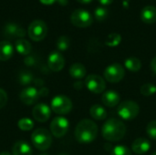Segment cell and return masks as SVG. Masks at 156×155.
<instances>
[{"mask_svg":"<svg viewBox=\"0 0 156 155\" xmlns=\"http://www.w3.org/2000/svg\"><path fill=\"white\" fill-rule=\"evenodd\" d=\"M24 63L27 67H33L37 64V58L33 55L29 54L28 56H26V58H24Z\"/></svg>","mask_w":156,"mask_h":155,"instance_id":"32","label":"cell"},{"mask_svg":"<svg viewBox=\"0 0 156 155\" xmlns=\"http://www.w3.org/2000/svg\"><path fill=\"white\" fill-rule=\"evenodd\" d=\"M70 21L75 26L84 28L92 24L93 18L89 11L85 9H76L70 16Z\"/></svg>","mask_w":156,"mask_h":155,"instance_id":"8","label":"cell"},{"mask_svg":"<svg viewBox=\"0 0 156 155\" xmlns=\"http://www.w3.org/2000/svg\"><path fill=\"white\" fill-rule=\"evenodd\" d=\"M85 86L92 93L100 94L105 91L106 83L105 79L97 74H90L85 79Z\"/></svg>","mask_w":156,"mask_h":155,"instance_id":"9","label":"cell"},{"mask_svg":"<svg viewBox=\"0 0 156 155\" xmlns=\"http://www.w3.org/2000/svg\"><path fill=\"white\" fill-rule=\"evenodd\" d=\"M34 83L37 85V86H39V87H41L42 85H43V80L42 79H36L35 80H34Z\"/></svg>","mask_w":156,"mask_h":155,"instance_id":"39","label":"cell"},{"mask_svg":"<svg viewBox=\"0 0 156 155\" xmlns=\"http://www.w3.org/2000/svg\"><path fill=\"white\" fill-rule=\"evenodd\" d=\"M90 114L91 118L96 121H103L107 117V111L105 108L100 104H94L90 109Z\"/></svg>","mask_w":156,"mask_h":155,"instance_id":"22","label":"cell"},{"mask_svg":"<svg viewBox=\"0 0 156 155\" xmlns=\"http://www.w3.org/2000/svg\"><path fill=\"white\" fill-rule=\"evenodd\" d=\"M151 69L156 74V57H154L151 61Z\"/></svg>","mask_w":156,"mask_h":155,"instance_id":"37","label":"cell"},{"mask_svg":"<svg viewBox=\"0 0 156 155\" xmlns=\"http://www.w3.org/2000/svg\"><path fill=\"white\" fill-rule=\"evenodd\" d=\"M31 142L37 150L44 152L51 146L52 137L48 130L44 128H38L32 133Z\"/></svg>","mask_w":156,"mask_h":155,"instance_id":"3","label":"cell"},{"mask_svg":"<svg viewBox=\"0 0 156 155\" xmlns=\"http://www.w3.org/2000/svg\"><path fill=\"white\" fill-rule=\"evenodd\" d=\"M16 50L23 56H28L31 53L32 47L31 44L25 38H18L15 42Z\"/></svg>","mask_w":156,"mask_h":155,"instance_id":"20","label":"cell"},{"mask_svg":"<svg viewBox=\"0 0 156 155\" xmlns=\"http://www.w3.org/2000/svg\"><path fill=\"white\" fill-rule=\"evenodd\" d=\"M57 2H58L60 5H63V6H64V5H67L69 4V0H58Z\"/></svg>","mask_w":156,"mask_h":155,"instance_id":"40","label":"cell"},{"mask_svg":"<svg viewBox=\"0 0 156 155\" xmlns=\"http://www.w3.org/2000/svg\"><path fill=\"white\" fill-rule=\"evenodd\" d=\"M124 67L131 72H138L142 69V61L136 57H130L125 59Z\"/></svg>","mask_w":156,"mask_h":155,"instance_id":"23","label":"cell"},{"mask_svg":"<svg viewBox=\"0 0 156 155\" xmlns=\"http://www.w3.org/2000/svg\"><path fill=\"white\" fill-rule=\"evenodd\" d=\"M140 112V106L136 101L125 100L119 104L117 108L118 115L124 121H132L135 119Z\"/></svg>","mask_w":156,"mask_h":155,"instance_id":"4","label":"cell"},{"mask_svg":"<svg viewBox=\"0 0 156 155\" xmlns=\"http://www.w3.org/2000/svg\"><path fill=\"white\" fill-rule=\"evenodd\" d=\"M0 155H12V153H10L8 152H2V153H0Z\"/></svg>","mask_w":156,"mask_h":155,"instance_id":"42","label":"cell"},{"mask_svg":"<svg viewBox=\"0 0 156 155\" xmlns=\"http://www.w3.org/2000/svg\"><path fill=\"white\" fill-rule=\"evenodd\" d=\"M79 3L80 4H84V5H87V4H90V2H92V0H77Z\"/></svg>","mask_w":156,"mask_h":155,"instance_id":"41","label":"cell"},{"mask_svg":"<svg viewBox=\"0 0 156 155\" xmlns=\"http://www.w3.org/2000/svg\"><path fill=\"white\" fill-rule=\"evenodd\" d=\"M39 98L38 90L34 87H27L22 90L19 94L20 100L25 105H32L34 104Z\"/></svg>","mask_w":156,"mask_h":155,"instance_id":"13","label":"cell"},{"mask_svg":"<svg viewBox=\"0 0 156 155\" xmlns=\"http://www.w3.org/2000/svg\"><path fill=\"white\" fill-rule=\"evenodd\" d=\"M33 80H34V79H33L32 74L27 71H24V72L20 73L18 76V81L21 85H28V84L32 83Z\"/></svg>","mask_w":156,"mask_h":155,"instance_id":"29","label":"cell"},{"mask_svg":"<svg viewBox=\"0 0 156 155\" xmlns=\"http://www.w3.org/2000/svg\"><path fill=\"white\" fill-rule=\"evenodd\" d=\"M39 155H48V153H41V154H39Z\"/></svg>","mask_w":156,"mask_h":155,"instance_id":"43","label":"cell"},{"mask_svg":"<svg viewBox=\"0 0 156 155\" xmlns=\"http://www.w3.org/2000/svg\"><path fill=\"white\" fill-rule=\"evenodd\" d=\"M59 155H69V154H67V153H60Z\"/></svg>","mask_w":156,"mask_h":155,"instance_id":"44","label":"cell"},{"mask_svg":"<svg viewBox=\"0 0 156 155\" xmlns=\"http://www.w3.org/2000/svg\"><path fill=\"white\" fill-rule=\"evenodd\" d=\"M108 15H109V11L107 8H105L103 6H99V7L95 8L94 16L98 21H104L108 17Z\"/></svg>","mask_w":156,"mask_h":155,"instance_id":"28","label":"cell"},{"mask_svg":"<svg viewBox=\"0 0 156 155\" xmlns=\"http://www.w3.org/2000/svg\"><path fill=\"white\" fill-rule=\"evenodd\" d=\"M151 149L150 142L145 138H137L132 143V150L138 155L145 154Z\"/></svg>","mask_w":156,"mask_h":155,"instance_id":"16","label":"cell"},{"mask_svg":"<svg viewBox=\"0 0 156 155\" xmlns=\"http://www.w3.org/2000/svg\"><path fill=\"white\" fill-rule=\"evenodd\" d=\"M98 2H99L101 5L106 6V5H110L113 2V0H98Z\"/></svg>","mask_w":156,"mask_h":155,"instance_id":"36","label":"cell"},{"mask_svg":"<svg viewBox=\"0 0 156 155\" xmlns=\"http://www.w3.org/2000/svg\"><path fill=\"white\" fill-rule=\"evenodd\" d=\"M102 137L111 143H116L123 139L126 133L125 124L119 119L112 118L107 120L102 125Z\"/></svg>","mask_w":156,"mask_h":155,"instance_id":"1","label":"cell"},{"mask_svg":"<svg viewBox=\"0 0 156 155\" xmlns=\"http://www.w3.org/2000/svg\"><path fill=\"white\" fill-rule=\"evenodd\" d=\"M13 54H14L13 45L6 40L1 41L0 42V60L6 61L12 58Z\"/></svg>","mask_w":156,"mask_h":155,"instance_id":"19","label":"cell"},{"mask_svg":"<svg viewBox=\"0 0 156 155\" xmlns=\"http://www.w3.org/2000/svg\"><path fill=\"white\" fill-rule=\"evenodd\" d=\"M140 91L144 97H150L156 92V86L153 83H145L141 87Z\"/></svg>","mask_w":156,"mask_h":155,"instance_id":"26","label":"cell"},{"mask_svg":"<svg viewBox=\"0 0 156 155\" xmlns=\"http://www.w3.org/2000/svg\"><path fill=\"white\" fill-rule=\"evenodd\" d=\"M4 34L5 36L9 37H18V38H23L27 35L26 30L21 26L16 23H7L6 25H5Z\"/></svg>","mask_w":156,"mask_h":155,"instance_id":"14","label":"cell"},{"mask_svg":"<svg viewBox=\"0 0 156 155\" xmlns=\"http://www.w3.org/2000/svg\"><path fill=\"white\" fill-rule=\"evenodd\" d=\"M120 100H121L120 94L115 90H106L105 92H103L101 97L102 103L109 108H113L119 105Z\"/></svg>","mask_w":156,"mask_h":155,"instance_id":"15","label":"cell"},{"mask_svg":"<svg viewBox=\"0 0 156 155\" xmlns=\"http://www.w3.org/2000/svg\"><path fill=\"white\" fill-rule=\"evenodd\" d=\"M50 108L57 114H68L72 110V101L65 95H57L52 99Z\"/></svg>","mask_w":156,"mask_h":155,"instance_id":"6","label":"cell"},{"mask_svg":"<svg viewBox=\"0 0 156 155\" xmlns=\"http://www.w3.org/2000/svg\"><path fill=\"white\" fill-rule=\"evenodd\" d=\"M146 133L151 140L156 141V121H152L147 124Z\"/></svg>","mask_w":156,"mask_h":155,"instance_id":"31","label":"cell"},{"mask_svg":"<svg viewBox=\"0 0 156 155\" xmlns=\"http://www.w3.org/2000/svg\"><path fill=\"white\" fill-rule=\"evenodd\" d=\"M69 44H70L69 38L66 36H61L58 38L56 46L59 51H65L69 48Z\"/></svg>","mask_w":156,"mask_h":155,"instance_id":"27","label":"cell"},{"mask_svg":"<svg viewBox=\"0 0 156 155\" xmlns=\"http://www.w3.org/2000/svg\"><path fill=\"white\" fill-rule=\"evenodd\" d=\"M33 151L31 146L25 141L20 140L15 143L12 148V155H32Z\"/></svg>","mask_w":156,"mask_h":155,"instance_id":"18","label":"cell"},{"mask_svg":"<svg viewBox=\"0 0 156 155\" xmlns=\"http://www.w3.org/2000/svg\"><path fill=\"white\" fill-rule=\"evenodd\" d=\"M152 155H156V152H155V153H153Z\"/></svg>","mask_w":156,"mask_h":155,"instance_id":"45","label":"cell"},{"mask_svg":"<svg viewBox=\"0 0 156 155\" xmlns=\"http://www.w3.org/2000/svg\"><path fill=\"white\" fill-rule=\"evenodd\" d=\"M27 33H28V37L33 41L36 42L41 41L42 39L45 38L48 33L47 24L43 20L35 19L29 24L27 28Z\"/></svg>","mask_w":156,"mask_h":155,"instance_id":"5","label":"cell"},{"mask_svg":"<svg viewBox=\"0 0 156 155\" xmlns=\"http://www.w3.org/2000/svg\"><path fill=\"white\" fill-rule=\"evenodd\" d=\"M98 136V126L89 119L81 120L76 126L75 138L80 143H90L96 140Z\"/></svg>","mask_w":156,"mask_h":155,"instance_id":"2","label":"cell"},{"mask_svg":"<svg viewBox=\"0 0 156 155\" xmlns=\"http://www.w3.org/2000/svg\"><path fill=\"white\" fill-rule=\"evenodd\" d=\"M122 42V36L119 33H111L107 36L105 39V45L110 48L117 47Z\"/></svg>","mask_w":156,"mask_h":155,"instance_id":"24","label":"cell"},{"mask_svg":"<svg viewBox=\"0 0 156 155\" xmlns=\"http://www.w3.org/2000/svg\"><path fill=\"white\" fill-rule=\"evenodd\" d=\"M69 129V122L62 116H58L54 118L50 123L51 134L56 138L63 137Z\"/></svg>","mask_w":156,"mask_h":155,"instance_id":"10","label":"cell"},{"mask_svg":"<svg viewBox=\"0 0 156 155\" xmlns=\"http://www.w3.org/2000/svg\"><path fill=\"white\" fill-rule=\"evenodd\" d=\"M69 75L75 79H81L86 76L87 70L83 64L81 63H74L69 68Z\"/></svg>","mask_w":156,"mask_h":155,"instance_id":"21","label":"cell"},{"mask_svg":"<svg viewBox=\"0 0 156 155\" xmlns=\"http://www.w3.org/2000/svg\"><path fill=\"white\" fill-rule=\"evenodd\" d=\"M83 85H84V83H83L82 81L79 80V81H76V82L74 83V88H75L76 90H80V89H82Z\"/></svg>","mask_w":156,"mask_h":155,"instance_id":"38","label":"cell"},{"mask_svg":"<svg viewBox=\"0 0 156 155\" xmlns=\"http://www.w3.org/2000/svg\"><path fill=\"white\" fill-rule=\"evenodd\" d=\"M48 88H46V87H42L39 90H38V94H39V97L41 96V97H46V96H48Z\"/></svg>","mask_w":156,"mask_h":155,"instance_id":"34","label":"cell"},{"mask_svg":"<svg viewBox=\"0 0 156 155\" xmlns=\"http://www.w3.org/2000/svg\"><path fill=\"white\" fill-rule=\"evenodd\" d=\"M7 103V93L0 88V109L4 108Z\"/></svg>","mask_w":156,"mask_h":155,"instance_id":"33","label":"cell"},{"mask_svg":"<svg viewBox=\"0 0 156 155\" xmlns=\"http://www.w3.org/2000/svg\"><path fill=\"white\" fill-rule=\"evenodd\" d=\"M142 21L145 24H154L156 22V7L154 5L144 6L140 14Z\"/></svg>","mask_w":156,"mask_h":155,"instance_id":"17","label":"cell"},{"mask_svg":"<svg viewBox=\"0 0 156 155\" xmlns=\"http://www.w3.org/2000/svg\"><path fill=\"white\" fill-rule=\"evenodd\" d=\"M111 155H133L131 150L124 145H117L112 150Z\"/></svg>","mask_w":156,"mask_h":155,"instance_id":"30","label":"cell"},{"mask_svg":"<svg viewBox=\"0 0 156 155\" xmlns=\"http://www.w3.org/2000/svg\"><path fill=\"white\" fill-rule=\"evenodd\" d=\"M32 115L38 122H46L51 116V108L46 103H37L33 108Z\"/></svg>","mask_w":156,"mask_h":155,"instance_id":"11","label":"cell"},{"mask_svg":"<svg viewBox=\"0 0 156 155\" xmlns=\"http://www.w3.org/2000/svg\"><path fill=\"white\" fill-rule=\"evenodd\" d=\"M65 66V58L58 51H52L48 58V67L54 72L60 71Z\"/></svg>","mask_w":156,"mask_h":155,"instance_id":"12","label":"cell"},{"mask_svg":"<svg viewBox=\"0 0 156 155\" xmlns=\"http://www.w3.org/2000/svg\"><path fill=\"white\" fill-rule=\"evenodd\" d=\"M125 76V69L119 63L109 65L103 71L104 79L111 83H118L123 79Z\"/></svg>","mask_w":156,"mask_h":155,"instance_id":"7","label":"cell"},{"mask_svg":"<svg viewBox=\"0 0 156 155\" xmlns=\"http://www.w3.org/2000/svg\"><path fill=\"white\" fill-rule=\"evenodd\" d=\"M17 126L18 128L21 130V131H24V132H27V131H30L33 129L34 127V122L29 119V118H22L18 121L17 122Z\"/></svg>","mask_w":156,"mask_h":155,"instance_id":"25","label":"cell"},{"mask_svg":"<svg viewBox=\"0 0 156 155\" xmlns=\"http://www.w3.org/2000/svg\"><path fill=\"white\" fill-rule=\"evenodd\" d=\"M41 4L43 5H53L54 3H56L58 0H39Z\"/></svg>","mask_w":156,"mask_h":155,"instance_id":"35","label":"cell"}]
</instances>
